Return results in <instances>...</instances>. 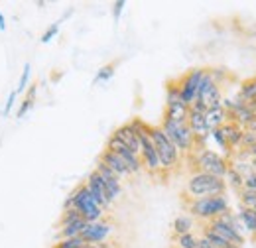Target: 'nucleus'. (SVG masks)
<instances>
[{"label":"nucleus","mask_w":256,"mask_h":248,"mask_svg":"<svg viewBox=\"0 0 256 248\" xmlns=\"http://www.w3.org/2000/svg\"><path fill=\"white\" fill-rule=\"evenodd\" d=\"M188 211H190V217L209 222L213 218L221 217L226 211H230V205L224 195H211V197H201V199H190Z\"/></svg>","instance_id":"1"},{"label":"nucleus","mask_w":256,"mask_h":248,"mask_svg":"<svg viewBox=\"0 0 256 248\" xmlns=\"http://www.w3.org/2000/svg\"><path fill=\"white\" fill-rule=\"evenodd\" d=\"M64 209H77L79 215L85 218L87 222H96V220H100L102 215H104V211L95 203V199L91 197V193L85 187V184L77 186L69 193V197L65 199Z\"/></svg>","instance_id":"2"},{"label":"nucleus","mask_w":256,"mask_h":248,"mask_svg":"<svg viewBox=\"0 0 256 248\" xmlns=\"http://www.w3.org/2000/svg\"><path fill=\"white\" fill-rule=\"evenodd\" d=\"M226 182L223 178H215L211 174L195 172L192 178L188 180L186 191L190 199H201V197H211V195H224Z\"/></svg>","instance_id":"3"},{"label":"nucleus","mask_w":256,"mask_h":248,"mask_svg":"<svg viewBox=\"0 0 256 248\" xmlns=\"http://www.w3.org/2000/svg\"><path fill=\"white\" fill-rule=\"evenodd\" d=\"M148 134H150V140L156 148V154L160 160L162 170H174L178 164H180V152L178 148L170 142V138L164 134L160 126H150L148 128Z\"/></svg>","instance_id":"4"},{"label":"nucleus","mask_w":256,"mask_h":248,"mask_svg":"<svg viewBox=\"0 0 256 248\" xmlns=\"http://www.w3.org/2000/svg\"><path fill=\"white\" fill-rule=\"evenodd\" d=\"M205 226H209L213 232H217L223 238L224 242H228L232 246L242 248V244H244V236H242V232L238 228V220H236V217L230 211H226L221 217L205 222Z\"/></svg>","instance_id":"5"},{"label":"nucleus","mask_w":256,"mask_h":248,"mask_svg":"<svg viewBox=\"0 0 256 248\" xmlns=\"http://www.w3.org/2000/svg\"><path fill=\"white\" fill-rule=\"evenodd\" d=\"M160 128L164 130V134L170 138V142L178 148V152H192L195 148V136L190 130L188 122H176L170 118H162Z\"/></svg>","instance_id":"6"},{"label":"nucleus","mask_w":256,"mask_h":248,"mask_svg":"<svg viewBox=\"0 0 256 248\" xmlns=\"http://www.w3.org/2000/svg\"><path fill=\"white\" fill-rule=\"evenodd\" d=\"M199 102H203L207 108L211 106H217L223 102V94H221V87L215 79V73L211 69H205L203 73V79L199 83V89H197V98Z\"/></svg>","instance_id":"7"},{"label":"nucleus","mask_w":256,"mask_h":248,"mask_svg":"<svg viewBox=\"0 0 256 248\" xmlns=\"http://www.w3.org/2000/svg\"><path fill=\"white\" fill-rule=\"evenodd\" d=\"M188 116H190V104H186L182 100L178 83H168V98H166L164 118H170L176 122H188Z\"/></svg>","instance_id":"8"},{"label":"nucleus","mask_w":256,"mask_h":248,"mask_svg":"<svg viewBox=\"0 0 256 248\" xmlns=\"http://www.w3.org/2000/svg\"><path fill=\"white\" fill-rule=\"evenodd\" d=\"M195 164H197L199 172L211 174V176L223 178V180H224V176H226V172H228V162H226V158H223V156L217 154V152H213V150H207V148H203V150L197 154Z\"/></svg>","instance_id":"9"},{"label":"nucleus","mask_w":256,"mask_h":248,"mask_svg":"<svg viewBox=\"0 0 256 248\" xmlns=\"http://www.w3.org/2000/svg\"><path fill=\"white\" fill-rule=\"evenodd\" d=\"M106 150H110V152H114V154L120 156V160L126 164V168L130 170V174L134 176V174H140L142 172V162H140V156L134 154L130 148H126L116 136H108V140H106Z\"/></svg>","instance_id":"10"},{"label":"nucleus","mask_w":256,"mask_h":248,"mask_svg":"<svg viewBox=\"0 0 256 248\" xmlns=\"http://www.w3.org/2000/svg\"><path fill=\"white\" fill-rule=\"evenodd\" d=\"M203 73H205V69H192V71H188L182 79H180V83H178V89H180V96H182V100L186 102V104H192L193 100L197 98V89H199V83H201V79H203Z\"/></svg>","instance_id":"11"},{"label":"nucleus","mask_w":256,"mask_h":248,"mask_svg":"<svg viewBox=\"0 0 256 248\" xmlns=\"http://www.w3.org/2000/svg\"><path fill=\"white\" fill-rule=\"evenodd\" d=\"M85 187L89 189V193H91V197L95 199V203L102 209V211H106V209H110V205H112V201H110V197H108V193H106V187H104V182H102V178L96 174L95 170L89 174V178H87V182H85Z\"/></svg>","instance_id":"12"},{"label":"nucleus","mask_w":256,"mask_h":248,"mask_svg":"<svg viewBox=\"0 0 256 248\" xmlns=\"http://www.w3.org/2000/svg\"><path fill=\"white\" fill-rule=\"evenodd\" d=\"M112 232V224L106 220H96V222H87V226L81 232V238L87 244H98L104 242V238Z\"/></svg>","instance_id":"13"},{"label":"nucleus","mask_w":256,"mask_h":248,"mask_svg":"<svg viewBox=\"0 0 256 248\" xmlns=\"http://www.w3.org/2000/svg\"><path fill=\"white\" fill-rule=\"evenodd\" d=\"M112 136H116V138H118L126 148H130L134 154H140V138H138V130H136L134 122L118 126V128L112 132Z\"/></svg>","instance_id":"14"},{"label":"nucleus","mask_w":256,"mask_h":248,"mask_svg":"<svg viewBox=\"0 0 256 248\" xmlns=\"http://www.w3.org/2000/svg\"><path fill=\"white\" fill-rule=\"evenodd\" d=\"M98 160L118 178V180H122V178H130L132 174H130V170L126 168V164L120 160V156L114 154V152H110V150H102V154L98 156Z\"/></svg>","instance_id":"15"},{"label":"nucleus","mask_w":256,"mask_h":248,"mask_svg":"<svg viewBox=\"0 0 256 248\" xmlns=\"http://www.w3.org/2000/svg\"><path fill=\"white\" fill-rule=\"evenodd\" d=\"M226 120H228V112L224 110L223 102L217 104V106L207 108V112H205V122H207V126H209V130H213V128H221Z\"/></svg>","instance_id":"16"},{"label":"nucleus","mask_w":256,"mask_h":248,"mask_svg":"<svg viewBox=\"0 0 256 248\" xmlns=\"http://www.w3.org/2000/svg\"><path fill=\"white\" fill-rule=\"evenodd\" d=\"M221 130H223L224 138H226V144H228L230 150L240 146V138H242V132H244V130H242L238 124L232 122V120H226V122L221 126Z\"/></svg>","instance_id":"17"},{"label":"nucleus","mask_w":256,"mask_h":248,"mask_svg":"<svg viewBox=\"0 0 256 248\" xmlns=\"http://www.w3.org/2000/svg\"><path fill=\"white\" fill-rule=\"evenodd\" d=\"M85 226H87V220H85V218H79V220H75V222H71V224H65V226L60 228V232H58V240L81 236V232H83Z\"/></svg>","instance_id":"18"},{"label":"nucleus","mask_w":256,"mask_h":248,"mask_svg":"<svg viewBox=\"0 0 256 248\" xmlns=\"http://www.w3.org/2000/svg\"><path fill=\"white\" fill-rule=\"evenodd\" d=\"M172 230H174V236H182V234L193 232V217H190V215H178V217L174 218Z\"/></svg>","instance_id":"19"},{"label":"nucleus","mask_w":256,"mask_h":248,"mask_svg":"<svg viewBox=\"0 0 256 248\" xmlns=\"http://www.w3.org/2000/svg\"><path fill=\"white\" fill-rule=\"evenodd\" d=\"M238 220L242 222V226L254 234L256 232V213L252 209H246V207H240V213H238Z\"/></svg>","instance_id":"20"},{"label":"nucleus","mask_w":256,"mask_h":248,"mask_svg":"<svg viewBox=\"0 0 256 248\" xmlns=\"http://www.w3.org/2000/svg\"><path fill=\"white\" fill-rule=\"evenodd\" d=\"M256 98V77L246 79L240 87V100L242 102H252Z\"/></svg>","instance_id":"21"},{"label":"nucleus","mask_w":256,"mask_h":248,"mask_svg":"<svg viewBox=\"0 0 256 248\" xmlns=\"http://www.w3.org/2000/svg\"><path fill=\"white\" fill-rule=\"evenodd\" d=\"M201 236H205V238H207V240H209L215 248H238V246L228 244V242H224L223 238H221L217 232H213L209 226H203V234H201Z\"/></svg>","instance_id":"22"},{"label":"nucleus","mask_w":256,"mask_h":248,"mask_svg":"<svg viewBox=\"0 0 256 248\" xmlns=\"http://www.w3.org/2000/svg\"><path fill=\"white\" fill-rule=\"evenodd\" d=\"M174 240H176V248H197L199 236H195L193 232H188L182 236H174Z\"/></svg>","instance_id":"23"},{"label":"nucleus","mask_w":256,"mask_h":248,"mask_svg":"<svg viewBox=\"0 0 256 248\" xmlns=\"http://www.w3.org/2000/svg\"><path fill=\"white\" fill-rule=\"evenodd\" d=\"M238 199H240V207L252 209L256 205V191H248V189H240L238 191Z\"/></svg>","instance_id":"24"},{"label":"nucleus","mask_w":256,"mask_h":248,"mask_svg":"<svg viewBox=\"0 0 256 248\" xmlns=\"http://www.w3.org/2000/svg\"><path fill=\"white\" fill-rule=\"evenodd\" d=\"M85 244L87 242L81 236H73V238H62V240H58L52 248H83Z\"/></svg>","instance_id":"25"},{"label":"nucleus","mask_w":256,"mask_h":248,"mask_svg":"<svg viewBox=\"0 0 256 248\" xmlns=\"http://www.w3.org/2000/svg\"><path fill=\"white\" fill-rule=\"evenodd\" d=\"M209 136H211V138L221 146V150H223L224 154L226 156L230 154V148H228V144H226V138H224V134H223V130H221V128H213V130L209 132Z\"/></svg>","instance_id":"26"},{"label":"nucleus","mask_w":256,"mask_h":248,"mask_svg":"<svg viewBox=\"0 0 256 248\" xmlns=\"http://www.w3.org/2000/svg\"><path fill=\"white\" fill-rule=\"evenodd\" d=\"M112 75H114V63H108V65H102L100 69H98V73H96L95 81L96 83H104V81H108V79H112Z\"/></svg>","instance_id":"27"},{"label":"nucleus","mask_w":256,"mask_h":248,"mask_svg":"<svg viewBox=\"0 0 256 248\" xmlns=\"http://www.w3.org/2000/svg\"><path fill=\"white\" fill-rule=\"evenodd\" d=\"M79 218H83V217L79 215L77 209H64V215H62V218H60V228L65 226V224H71V222L79 220Z\"/></svg>","instance_id":"28"},{"label":"nucleus","mask_w":256,"mask_h":248,"mask_svg":"<svg viewBox=\"0 0 256 248\" xmlns=\"http://www.w3.org/2000/svg\"><path fill=\"white\" fill-rule=\"evenodd\" d=\"M30 71H32V65L30 63H26L24 65V73H22V77H20V83H18V87L14 89L16 94L24 93L26 89H28V81H30Z\"/></svg>","instance_id":"29"},{"label":"nucleus","mask_w":256,"mask_h":248,"mask_svg":"<svg viewBox=\"0 0 256 248\" xmlns=\"http://www.w3.org/2000/svg\"><path fill=\"white\" fill-rule=\"evenodd\" d=\"M224 182H228V186L232 187V189H236V191L242 189V178H240L234 170H230V168H228V172H226V176H224Z\"/></svg>","instance_id":"30"},{"label":"nucleus","mask_w":256,"mask_h":248,"mask_svg":"<svg viewBox=\"0 0 256 248\" xmlns=\"http://www.w3.org/2000/svg\"><path fill=\"white\" fill-rule=\"evenodd\" d=\"M256 144V134L254 132H248V130H244L242 132V138H240V146L238 148H250V146H254Z\"/></svg>","instance_id":"31"},{"label":"nucleus","mask_w":256,"mask_h":248,"mask_svg":"<svg viewBox=\"0 0 256 248\" xmlns=\"http://www.w3.org/2000/svg\"><path fill=\"white\" fill-rule=\"evenodd\" d=\"M58 32H60V24H52L48 30L44 32V36H42V44H50V42L58 36Z\"/></svg>","instance_id":"32"},{"label":"nucleus","mask_w":256,"mask_h":248,"mask_svg":"<svg viewBox=\"0 0 256 248\" xmlns=\"http://www.w3.org/2000/svg\"><path fill=\"white\" fill-rule=\"evenodd\" d=\"M34 106V100H30V98H24L22 102H20V108H18V112H16V116L18 118H22V116H26L28 112H30V108Z\"/></svg>","instance_id":"33"},{"label":"nucleus","mask_w":256,"mask_h":248,"mask_svg":"<svg viewBox=\"0 0 256 248\" xmlns=\"http://www.w3.org/2000/svg\"><path fill=\"white\" fill-rule=\"evenodd\" d=\"M16 91H12V93L8 94V98H6V104H4V110H2V114L4 116H8V112L12 110V106H14V102H16Z\"/></svg>","instance_id":"34"},{"label":"nucleus","mask_w":256,"mask_h":248,"mask_svg":"<svg viewBox=\"0 0 256 248\" xmlns=\"http://www.w3.org/2000/svg\"><path fill=\"white\" fill-rule=\"evenodd\" d=\"M242 189H248V191H256V174H250L242 180Z\"/></svg>","instance_id":"35"},{"label":"nucleus","mask_w":256,"mask_h":248,"mask_svg":"<svg viewBox=\"0 0 256 248\" xmlns=\"http://www.w3.org/2000/svg\"><path fill=\"white\" fill-rule=\"evenodd\" d=\"M122 8H124V0H118V2H114V6H112V16H114V20H118V18H120V14H122Z\"/></svg>","instance_id":"36"},{"label":"nucleus","mask_w":256,"mask_h":248,"mask_svg":"<svg viewBox=\"0 0 256 248\" xmlns=\"http://www.w3.org/2000/svg\"><path fill=\"white\" fill-rule=\"evenodd\" d=\"M197 248H215L205 236H199V240H197Z\"/></svg>","instance_id":"37"},{"label":"nucleus","mask_w":256,"mask_h":248,"mask_svg":"<svg viewBox=\"0 0 256 248\" xmlns=\"http://www.w3.org/2000/svg\"><path fill=\"white\" fill-rule=\"evenodd\" d=\"M244 130H248V132H254V134H256V118H252L250 122L246 124V126H244Z\"/></svg>","instance_id":"38"},{"label":"nucleus","mask_w":256,"mask_h":248,"mask_svg":"<svg viewBox=\"0 0 256 248\" xmlns=\"http://www.w3.org/2000/svg\"><path fill=\"white\" fill-rule=\"evenodd\" d=\"M83 248H110L106 242H98V244H85Z\"/></svg>","instance_id":"39"},{"label":"nucleus","mask_w":256,"mask_h":248,"mask_svg":"<svg viewBox=\"0 0 256 248\" xmlns=\"http://www.w3.org/2000/svg\"><path fill=\"white\" fill-rule=\"evenodd\" d=\"M6 30V18H4V14H2V10H0V32Z\"/></svg>","instance_id":"40"},{"label":"nucleus","mask_w":256,"mask_h":248,"mask_svg":"<svg viewBox=\"0 0 256 248\" xmlns=\"http://www.w3.org/2000/svg\"><path fill=\"white\" fill-rule=\"evenodd\" d=\"M36 87H38V85H32V87H30V91H28V96H26V98L34 100V96H36Z\"/></svg>","instance_id":"41"},{"label":"nucleus","mask_w":256,"mask_h":248,"mask_svg":"<svg viewBox=\"0 0 256 248\" xmlns=\"http://www.w3.org/2000/svg\"><path fill=\"white\" fill-rule=\"evenodd\" d=\"M246 150H248L250 158H256V144H254V146H250V148H246Z\"/></svg>","instance_id":"42"},{"label":"nucleus","mask_w":256,"mask_h":248,"mask_svg":"<svg viewBox=\"0 0 256 248\" xmlns=\"http://www.w3.org/2000/svg\"><path fill=\"white\" fill-rule=\"evenodd\" d=\"M250 166H252V172L256 174V158H252V160H250Z\"/></svg>","instance_id":"43"},{"label":"nucleus","mask_w":256,"mask_h":248,"mask_svg":"<svg viewBox=\"0 0 256 248\" xmlns=\"http://www.w3.org/2000/svg\"><path fill=\"white\" fill-rule=\"evenodd\" d=\"M252 211H254V213H256V205H254V207H252Z\"/></svg>","instance_id":"44"},{"label":"nucleus","mask_w":256,"mask_h":248,"mask_svg":"<svg viewBox=\"0 0 256 248\" xmlns=\"http://www.w3.org/2000/svg\"><path fill=\"white\" fill-rule=\"evenodd\" d=\"M254 242H256V240H254Z\"/></svg>","instance_id":"45"}]
</instances>
